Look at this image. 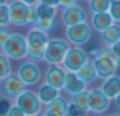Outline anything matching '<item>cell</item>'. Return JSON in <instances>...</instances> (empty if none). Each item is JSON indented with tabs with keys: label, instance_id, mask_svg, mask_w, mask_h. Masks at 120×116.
I'll list each match as a JSON object with an SVG mask.
<instances>
[{
	"label": "cell",
	"instance_id": "obj_1",
	"mask_svg": "<svg viewBox=\"0 0 120 116\" xmlns=\"http://www.w3.org/2000/svg\"><path fill=\"white\" fill-rule=\"evenodd\" d=\"M90 55L93 57L92 60L95 66L98 78L102 80L114 75L120 66V60L113 53L110 46L94 50L90 53Z\"/></svg>",
	"mask_w": 120,
	"mask_h": 116
},
{
	"label": "cell",
	"instance_id": "obj_2",
	"mask_svg": "<svg viewBox=\"0 0 120 116\" xmlns=\"http://www.w3.org/2000/svg\"><path fill=\"white\" fill-rule=\"evenodd\" d=\"M25 37H26L27 44L26 59L33 60L36 62L43 60L46 42L50 38L49 34L33 27L32 29L29 30Z\"/></svg>",
	"mask_w": 120,
	"mask_h": 116
},
{
	"label": "cell",
	"instance_id": "obj_3",
	"mask_svg": "<svg viewBox=\"0 0 120 116\" xmlns=\"http://www.w3.org/2000/svg\"><path fill=\"white\" fill-rule=\"evenodd\" d=\"M70 46V42L65 38H49L45 46L43 60L48 64H61Z\"/></svg>",
	"mask_w": 120,
	"mask_h": 116
},
{
	"label": "cell",
	"instance_id": "obj_4",
	"mask_svg": "<svg viewBox=\"0 0 120 116\" xmlns=\"http://www.w3.org/2000/svg\"><path fill=\"white\" fill-rule=\"evenodd\" d=\"M1 52H3L11 60L20 61V60L26 59L27 44L25 35H23L22 33L12 32L10 39L8 40Z\"/></svg>",
	"mask_w": 120,
	"mask_h": 116
},
{
	"label": "cell",
	"instance_id": "obj_5",
	"mask_svg": "<svg viewBox=\"0 0 120 116\" xmlns=\"http://www.w3.org/2000/svg\"><path fill=\"white\" fill-rule=\"evenodd\" d=\"M93 27L89 22L71 25L65 27V39L71 46H82L91 40L93 36Z\"/></svg>",
	"mask_w": 120,
	"mask_h": 116
},
{
	"label": "cell",
	"instance_id": "obj_6",
	"mask_svg": "<svg viewBox=\"0 0 120 116\" xmlns=\"http://www.w3.org/2000/svg\"><path fill=\"white\" fill-rule=\"evenodd\" d=\"M14 102L26 116H37L43 111V104L38 98L37 93L31 90H24Z\"/></svg>",
	"mask_w": 120,
	"mask_h": 116
},
{
	"label": "cell",
	"instance_id": "obj_7",
	"mask_svg": "<svg viewBox=\"0 0 120 116\" xmlns=\"http://www.w3.org/2000/svg\"><path fill=\"white\" fill-rule=\"evenodd\" d=\"M16 74L26 87L37 85L42 79V71L40 66L36 61L30 59L24 60L19 64Z\"/></svg>",
	"mask_w": 120,
	"mask_h": 116
},
{
	"label": "cell",
	"instance_id": "obj_8",
	"mask_svg": "<svg viewBox=\"0 0 120 116\" xmlns=\"http://www.w3.org/2000/svg\"><path fill=\"white\" fill-rule=\"evenodd\" d=\"M24 90H26V85L17 74L12 73L8 77L0 80V97L11 101H15V99Z\"/></svg>",
	"mask_w": 120,
	"mask_h": 116
},
{
	"label": "cell",
	"instance_id": "obj_9",
	"mask_svg": "<svg viewBox=\"0 0 120 116\" xmlns=\"http://www.w3.org/2000/svg\"><path fill=\"white\" fill-rule=\"evenodd\" d=\"M90 60V56L81 46H71L63 58L61 66L66 70V72L76 73L83 64Z\"/></svg>",
	"mask_w": 120,
	"mask_h": 116
},
{
	"label": "cell",
	"instance_id": "obj_10",
	"mask_svg": "<svg viewBox=\"0 0 120 116\" xmlns=\"http://www.w3.org/2000/svg\"><path fill=\"white\" fill-rule=\"evenodd\" d=\"M112 100L101 91L100 88L89 90V108L90 112L95 115H102L111 108Z\"/></svg>",
	"mask_w": 120,
	"mask_h": 116
},
{
	"label": "cell",
	"instance_id": "obj_11",
	"mask_svg": "<svg viewBox=\"0 0 120 116\" xmlns=\"http://www.w3.org/2000/svg\"><path fill=\"white\" fill-rule=\"evenodd\" d=\"M87 19H89V17H87L85 10L78 4L70 6V8H62L61 11V21L65 27L79 24V23L87 22Z\"/></svg>",
	"mask_w": 120,
	"mask_h": 116
},
{
	"label": "cell",
	"instance_id": "obj_12",
	"mask_svg": "<svg viewBox=\"0 0 120 116\" xmlns=\"http://www.w3.org/2000/svg\"><path fill=\"white\" fill-rule=\"evenodd\" d=\"M66 70L61 64H49L44 73V82L49 85L61 91L63 89Z\"/></svg>",
	"mask_w": 120,
	"mask_h": 116
},
{
	"label": "cell",
	"instance_id": "obj_13",
	"mask_svg": "<svg viewBox=\"0 0 120 116\" xmlns=\"http://www.w3.org/2000/svg\"><path fill=\"white\" fill-rule=\"evenodd\" d=\"M8 4L11 24L15 27H25V16L29 10V5L20 0H11Z\"/></svg>",
	"mask_w": 120,
	"mask_h": 116
},
{
	"label": "cell",
	"instance_id": "obj_14",
	"mask_svg": "<svg viewBox=\"0 0 120 116\" xmlns=\"http://www.w3.org/2000/svg\"><path fill=\"white\" fill-rule=\"evenodd\" d=\"M87 85H85L77 75V73L75 72H66L65 79H64V85L63 89L65 93H68V95L73 96L77 93L86 90Z\"/></svg>",
	"mask_w": 120,
	"mask_h": 116
},
{
	"label": "cell",
	"instance_id": "obj_15",
	"mask_svg": "<svg viewBox=\"0 0 120 116\" xmlns=\"http://www.w3.org/2000/svg\"><path fill=\"white\" fill-rule=\"evenodd\" d=\"M100 89L111 100H114V98L120 93V75L115 73L112 76L103 79Z\"/></svg>",
	"mask_w": 120,
	"mask_h": 116
},
{
	"label": "cell",
	"instance_id": "obj_16",
	"mask_svg": "<svg viewBox=\"0 0 120 116\" xmlns=\"http://www.w3.org/2000/svg\"><path fill=\"white\" fill-rule=\"evenodd\" d=\"M114 23V20L109 14V12H102V13H96V14H92L91 20H90V24L93 27L94 31L101 33L102 31L109 27L111 24Z\"/></svg>",
	"mask_w": 120,
	"mask_h": 116
},
{
	"label": "cell",
	"instance_id": "obj_17",
	"mask_svg": "<svg viewBox=\"0 0 120 116\" xmlns=\"http://www.w3.org/2000/svg\"><path fill=\"white\" fill-rule=\"evenodd\" d=\"M68 104H70V101L59 94L54 100H52L48 106H45L44 111L57 116H68Z\"/></svg>",
	"mask_w": 120,
	"mask_h": 116
},
{
	"label": "cell",
	"instance_id": "obj_18",
	"mask_svg": "<svg viewBox=\"0 0 120 116\" xmlns=\"http://www.w3.org/2000/svg\"><path fill=\"white\" fill-rule=\"evenodd\" d=\"M99 34L104 46H113L114 43H116L117 41L120 40V23L114 22Z\"/></svg>",
	"mask_w": 120,
	"mask_h": 116
},
{
	"label": "cell",
	"instance_id": "obj_19",
	"mask_svg": "<svg viewBox=\"0 0 120 116\" xmlns=\"http://www.w3.org/2000/svg\"><path fill=\"white\" fill-rule=\"evenodd\" d=\"M76 73L79 76V78L87 85H91L92 82H94V81L98 78L97 72H96L95 66H94V62H93V60H91V59L85 62Z\"/></svg>",
	"mask_w": 120,
	"mask_h": 116
},
{
	"label": "cell",
	"instance_id": "obj_20",
	"mask_svg": "<svg viewBox=\"0 0 120 116\" xmlns=\"http://www.w3.org/2000/svg\"><path fill=\"white\" fill-rule=\"evenodd\" d=\"M59 92L60 91H58L57 89L49 85L48 83L43 82L42 85H39L38 91L36 93H37L38 98L41 101V104H43V107H45L59 95Z\"/></svg>",
	"mask_w": 120,
	"mask_h": 116
},
{
	"label": "cell",
	"instance_id": "obj_21",
	"mask_svg": "<svg viewBox=\"0 0 120 116\" xmlns=\"http://www.w3.org/2000/svg\"><path fill=\"white\" fill-rule=\"evenodd\" d=\"M71 102L74 104L81 112L84 114H89L90 108H89V90H84V91L77 93L72 96Z\"/></svg>",
	"mask_w": 120,
	"mask_h": 116
},
{
	"label": "cell",
	"instance_id": "obj_22",
	"mask_svg": "<svg viewBox=\"0 0 120 116\" xmlns=\"http://www.w3.org/2000/svg\"><path fill=\"white\" fill-rule=\"evenodd\" d=\"M57 17H52V18H39L34 27L40 31L44 32L46 34H50L52 31H54L55 27H57Z\"/></svg>",
	"mask_w": 120,
	"mask_h": 116
},
{
	"label": "cell",
	"instance_id": "obj_23",
	"mask_svg": "<svg viewBox=\"0 0 120 116\" xmlns=\"http://www.w3.org/2000/svg\"><path fill=\"white\" fill-rule=\"evenodd\" d=\"M110 3L111 0H89L87 1L89 10L92 14L108 12L109 8H110Z\"/></svg>",
	"mask_w": 120,
	"mask_h": 116
},
{
	"label": "cell",
	"instance_id": "obj_24",
	"mask_svg": "<svg viewBox=\"0 0 120 116\" xmlns=\"http://www.w3.org/2000/svg\"><path fill=\"white\" fill-rule=\"evenodd\" d=\"M13 73L12 63L11 59L4 54L3 52H0V80Z\"/></svg>",
	"mask_w": 120,
	"mask_h": 116
},
{
	"label": "cell",
	"instance_id": "obj_25",
	"mask_svg": "<svg viewBox=\"0 0 120 116\" xmlns=\"http://www.w3.org/2000/svg\"><path fill=\"white\" fill-rule=\"evenodd\" d=\"M36 8H37L40 18H52V17H57V15H58L59 8H55V6L46 5V4L42 3H38Z\"/></svg>",
	"mask_w": 120,
	"mask_h": 116
},
{
	"label": "cell",
	"instance_id": "obj_26",
	"mask_svg": "<svg viewBox=\"0 0 120 116\" xmlns=\"http://www.w3.org/2000/svg\"><path fill=\"white\" fill-rule=\"evenodd\" d=\"M39 14L36 6H29L26 16H25V25L27 27H34L39 20Z\"/></svg>",
	"mask_w": 120,
	"mask_h": 116
},
{
	"label": "cell",
	"instance_id": "obj_27",
	"mask_svg": "<svg viewBox=\"0 0 120 116\" xmlns=\"http://www.w3.org/2000/svg\"><path fill=\"white\" fill-rule=\"evenodd\" d=\"M108 12L113 18L114 22L120 23V0H111Z\"/></svg>",
	"mask_w": 120,
	"mask_h": 116
},
{
	"label": "cell",
	"instance_id": "obj_28",
	"mask_svg": "<svg viewBox=\"0 0 120 116\" xmlns=\"http://www.w3.org/2000/svg\"><path fill=\"white\" fill-rule=\"evenodd\" d=\"M11 24L8 4L0 5V27H8Z\"/></svg>",
	"mask_w": 120,
	"mask_h": 116
},
{
	"label": "cell",
	"instance_id": "obj_29",
	"mask_svg": "<svg viewBox=\"0 0 120 116\" xmlns=\"http://www.w3.org/2000/svg\"><path fill=\"white\" fill-rule=\"evenodd\" d=\"M11 35H12V32L10 31L8 27H0V52L3 50Z\"/></svg>",
	"mask_w": 120,
	"mask_h": 116
},
{
	"label": "cell",
	"instance_id": "obj_30",
	"mask_svg": "<svg viewBox=\"0 0 120 116\" xmlns=\"http://www.w3.org/2000/svg\"><path fill=\"white\" fill-rule=\"evenodd\" d=\"M4 116H26V115L23 113V111L15 102H12V104H11V107L8 108V112Z\"/></svg>",
	"mask_w": 120,
	"mask_h": 116
},
{
	"label": "cell",
	"instance_id": "obj_31",
	"mask_svg": "<svg viewBox=\"0 0 120 116\" xmlns=\"http://www.w3.org/2000/svg\"><path fill=\"white\" fill-rule=\"evenodd\" d=\"M12 102H14V101H11L8 99L0 97V116H4L6 114V112H8V108L11 107Z\"/></svg>",
	"mask_w": 120,
	"mask_h": 116
},
{
	"label": "cell",
	"instance_id": "obj_32",
	"mask_svg": "<svg viewBox=\"0 0 120 116\" xmlns=\"http://www.w3.org/2000/svg\"><path fill=\"white\" fill-rule=\"evenodd\" d=\"M68 116H86V114L81 112L74 104H72V102L70 101L68 109Z\"/></svg>",
	"mask_w": 120,
	"mask_h": 116
},
{
	"label": "cell",
	"instance_id": "obj_33",
	"mask_svg": "<svg viewBox=\"0 0 120 116\" xmlns=\"http://www.w3.org/2000/svg\"><path fill=\"white\" fill-rule=\"evenodd\" d=\"M78 1H79V0H59L58 8H70V6H73V5L78 4Z\"/></svg>",
	"mask_w": 120,
	"mask_h": 116
},
{
	"label": "cell",
	"instance_id": "obj_34",
	"mask_svg": "<svg viewBox=\"0 0 120 116\" xmlns=\"http://www.w3.org/2000/svg\"><path fill=\"white\" fill-rule=\"evenodd\" d=\"M110 48H111V50L113 51V53L116 55V57L120 60V40L117 41L116 43H114L113 46H111Z\"/></svg>",
	"mask_w": 120,
	"mask_h": 116
},
{
	"label": "cell",
	"instance_id": "obj_35",
	"mask_svg": "<svg viewBox=\"0 0 120 116\" xmlns=\"http://www.w3.org/2000/svg\"><path fill=\"white\" fill-rule=\"evenodd\" d=\"M39 3L46 4V5H51V6H55V8H58L59 0H40Z\"/></svg>",
	"mask_w": 120,
	"mask_h": 116
},
{
	"label": "cell",
	"instance_id": "obj_36",
	"mask_svg": "<svg viewBox=\"0 0 120 116\" xmlns=\"http://www.w3.org/2000/svg\"><path fill=\"white\" fill-rule=\"evenodd\" d=\"M20 1H22L29 6H36L40 2V0H20Z\"/></svg>",
	"mask_w": 120,
	"mask_h": 116
},
{
	"label": "cell",
	"instance_id": "obj_37",
	"mask_svg": "<svg viewBox=\"0 0 120 116\" xmlns=\"http://www.w3.org/2000/svg\"><path fill=\"white\" fill-rule=\"evenodd\" d=\"M114 100H115V104H116L117 108H119V109H120V93L116 96V97L114 98Z\"/></svg>",
	"mask_w": 120,
	"mask_h": 116
},
{
	"label": "cell",
	"instance_id": "obj_38",
	"mask_svg": "<svg viewBox=\"0 0 120 116\" xmlns=\"http://www.w3.org/2000/svg\"><path fill=\"white\" fill-rule=\"evenodd\" d=\"M43 115L44 116H57V115H54V114H51V113L46 112V111H43Z\"/></svg>",
	"mask_w": 120,
	"mask_h": 116
},
{
	"label": "cell",
	"instance_id": "obj_39",
	"mask_svg": "<svg viewBox=\"0 0 120 116\" xmlns=\"http://www.w3.org/2000/svg\"><path fill=\"white\" fill-rule=\"evenodd\" d=\"M8 1H10V0H0V5H2V4H8Z\"/></svg>",
	"mask_w": 120,
	"mask_h": 116
},
{
	"label": "cell",
	"instance_id": "obj_40",
	"mask_svg": "<svg viewBox=\"0 0 120 116\" xmlns=\"http://www.w3.org/2000/svg\"><path fill=\"white\" fill-rule=\"evenodd\" d=\"M108 116H120V112H115V113H112V114L108 115Z\"/></svg>",
	"mask_w": 120,
	"mask_h": 116
},
{
	"label": "cell",
	"instance_id": "obj_41",
	"mask_svg": "<svg viewBox=\"0 0 120 116\" xmlns=\"http://www.w3.org/2000/svg\"><path fill=\"white\" fill-rule=\"evenodd\" d=\"M37 116H44V115H43V111H42V112H41V113H40V114H39V115H37Z\"/></svg>",
	"mask_w": 120,
	"mask_h": 116
},
{
	"label": "cell",
	"instance_id": "obj_42",
	"mask_svg": "<svg viewBox=\"0 0 120 116\" xmlns=\"http://www.w3.org/2000/svg\"><path fill=\"white\" fill-rule=\"evenodd\" d=\"M80 1H86V2H87V1H89V0H80Z\"/></svg>",
	"mask_w": 120,
	"mask_h": 116
},
{
	"label": "cell",
	"instance_id": "obj_43",
	"mask_svg": "<svg viewBox=\"0 0 120 116\" xmlns=\"http://www.w3.org/2000/svg\"><path fill=\"white\" fill-rule=\"evenodd\" d=\"M96 116H101V115H96Z\"/></svg>",
	"mask_w": 120,
	"mask_h": 116
},
{
	"label": "cell",
	"instance_id": "obj_44",
	"mask_svg": "<svg viewBox=\"0 0 120 116\" xmlns=\"http://www.w3.org/2000/svg\"><path fill=\"white\" fill-rule=\"evenodd\" d=\"M95 116H96V115H95Z\"/></svg>",
	"mask_w": 120,
	"mask_h": 116
}]
</instances>
